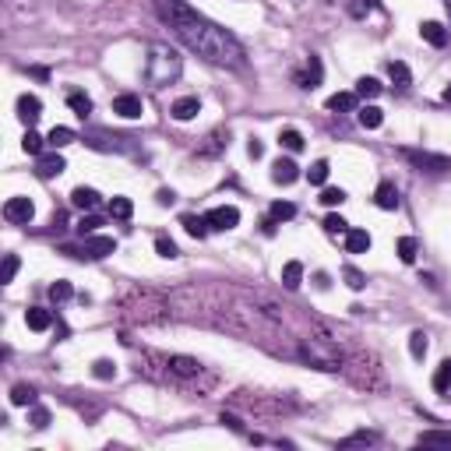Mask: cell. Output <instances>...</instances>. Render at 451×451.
<instances>
[{
  "instance_id": "cell-1",
  "label": "cell",
  "mask_w": 451,
  "mask_h": 451,
  "mask_svg": "<svg viewBox=\"0 0 451 451\" xmlns=\"http://www.w3.org/2000/svg\"><path fill=\"white\" fill-rule=\"evenodd\" d=\"M156 4H159V14L177 32V39L197 57H205L208 64H215V67H244L247 64L240 39L233 32H226L222 25L208 21L205 14H197L187 0H156Z\"/></svg>"
},
{
  "instance_id": "cell-2",
  "label": "cell",
  "mask_w": 451,
  "mask_h": 451,
  "mask_svg": "<svg viewBox=\"0 0 451 451\" xmlns=\"http://www.w3.org/2000/svg\"><path fill=\"white\" fill-rule=\"evenodd\" d=\"M180 75H183V57L177 50H170V46H148V60H145V78H148V85L166 89V85H173Z\"/></svg>"
},
{
  "instance_id": "cell-3",
  "label": "cell",
  "mask_w": 451,
  "mask_h": 451,
  "mask_svg": "<svg viewBox=\"0 0 451 451\" xmlns=\"http://www.w3.org/2000/svg\"><path fill=\"white\" fill-rule=\"evenodd\" d=\"M296 357L307 363V366H314V370H325V374H339L342 370V353H339V346L335 342H328V339H300V346H296Z\"/></svg>"
},
{
  "instance_id": "cell-4",
  "label": "cell",
  "mask_w": 451,
  "mask_h": 451,
  "mask_svg": "<svg viewBox=\"0 0 451 451\" xmlns=\"http://www.w3.org/2000/svg\"><path fill=\"white\" fill-rule=\"evenodd\" d=\"M116 251V240L113 237H85V244L82 247H60V254H71V258H78V261H102V258H109Z\"/></svg>"
},
{
  "instance_id": "cell-5",
  "label": "cell",
  "mask_w": 451,
  "mask_h": 451,
  "mask_svg": "<svg viewBox=\"0 0 451 451\" xmlns=\"http://www.w3.org/2000/svg\"><path fill=\"white\" fill-rule=\"evenodd\" d=\"M402 159L420 170V173H448L451 159L448 156H438V152H423V148H402Z\"/></svg>"
},
{
  "instance_id": "cell-6",
  "label": "cell",
  "mask_w": 451,
  "mask_h": 451,
  "mask_svg": "<svg viewBox=\"0 0 451 451\" xmlns=\"http://www.w3.org/2000/svg\"><path fill=\"white\" fill-rule=\"evenodd\" d=\"M159 363L166 366V374H170L173 381H194V377L205 370V363H201V360H194V357H180V353L159 357Z\"/></svg>"
},
{
  "instance_id": "cell-7",
  "label": "cell",
  "mask_w": 451,
  "mask_h": 451,
  "mask_svg": "<svg viewBox=\"0 0 451 451\" xmlns=\"http://www.w3.org/2000/svg\"><path fill=\"white\" fill-rule=\"evenodd\" d=\"M4 219H7L11 226H28V222L36 219V205H32L28 197H7Z\"/></svg>"
},
{
  "instance_id": "cell-8",
  "label": "cell",
  "mask_w": 451,
  "mask_h": 451,
  "mask_svg": "<svg viewBox=\"0 0 451 451\" xmlns=\"http://www.w3.org/2000/svg\"><path fill=\"white\" fill-rule=\"evenodd\" d=\"M205 219H208V226H212L215 233H229V229L240 226V208H237V205H219V208H212Z\"/></svg>"
},
{
  "instance_id": "cell-9",
  "label": "cell",
  "mask_w": 451,
  "mask_h": 451,
  "mask_svg": "<svg viewBox=\"0 0 451 451\" xmlns=\"http://www.w3.org/2000/svg\"><path fill=\"white\" fill-rule=\"evenodd\" d=\"M321 78H325V64H321V57H307V64L293 75V82L300 85V89H317L321 85Z\"/></svg>"
},
{
  "instance_id": "cell-10",
  "label": "cell",
  "mask_w": 451,
  "mask_h": 451,
  "mask_svg": "<svg viewBox=\"0 0 451 451\" xmlns=\"http://www.w3.org/2000/svg\"><path fill=\"white\" fill-rule=\"evenodd\" d=\"M113 113L124 116V120H138V116L145 113V102H141V95H134V92H120V95L113 99Z\"/></svg>"
},
{
  "instance_id": "cell-11",
  "label": "cell",
  "mask_w": 451,
  "mask_h": 451,
  "mask_svg": "<svg viewBox=\"0 0 451 451\" xmlns=\"http://www.w3.org/2000/svg\"><path fill=\"white\" fill-rule=\"evenodd\" d=\"M67 170V163H64V156L53 148V152H43V156H36V173L43 177V180H53V177H60Z\"/></svg>"
},
{
  "instance_id": "cell-12",
  "label": "cell",
  "mask_w": 451,
  "mask_h": 451,
  "mask_svg": "<svg viewBox=\"0 0 451 451\" xmlns=\"http://www.w3.org/2000/svg\"><path fill=\"white\" fill-rule=\"evenodd\" d=\"M39 116H43V102H39V95H32V92L18 95V120H21L25 127H36Z\"/></svg>"
},
{
  "instance_id": "cell-13",
  "label": "cell",
  "mask_w": 451,
  "mask_h": 451,
  "mask_svg": "<svg viewBox=\"0 0 451 451\" xmlns=\"http://www.w3.org/2000/svg\"><path fill=\"white\" fill-rule=\"evenodd\" d=\"M374 205H377V208H384V212H395V208L402 205L398 187H395L391 180H381V183H377V190H374Z\"/></svg>"
},
{
  "instance_id": "cell-14",
  "label": "cell",
  "mask_w": 451,
  "mask_h": 451,
  "mask_svg": "<svg viewBox=\"0 0 451 451\" xmlns=\"http://www.w3.org/2000/svg\"><path fill=\"white\" fill-rule=\"evenodd\" d=\"M271 180L278 183V187H289V183L300 180V166H296L293 159H278V163L271 166Z\"/></svg>"
},
{
  "instance_id": "cell-15",
  "label": "cell",
  "mask_w": 451,
  "mask_h": 451,
  "mask_svg": "<svg viewBox=\"0 0 451 451\" xmlns=\"http://www.w3.org/2000/svg\"><path fill=\"white\" fill-rule=\"evenodd\" d=\"M173 120H180V124H187V120H194L197 113H201V99L197 95H183V99H177L173 102Z\"/></svg>"
},
{
  "instance_id": "cell-16",
  "label": "cell",
  "mask_w": 451,
  "mask_h": 451,
  "mask_svg": "<svg viewBox=\"0 0 451 451\" xmlns=\"http://www.w3.org/2000/svg\"><path fill=\"white\" fill-rule=\"evenodd\" d=\"M99 190H92V187H75L71 190V205L78 208V212H92V208H99Z\"/></svg>"
},
{
  "instance_id": "cell-17",
  "label": "cell",
  "mask_w": 451,
  "mask_h": 451,
  "mask_svg": "<svg viewBox=\"0 0 451 451\" xmlns=\"http://www.w3.org/2000/svg\"><path fill=\"white\" fill-rule=\"evenodd\" d=\"M420 36H423V43H430V46H438V50L448 43V28H445L441 21H423V25H420Z\"/></svg>"
},
{
  "instance_id": "cell-18",
  "label": "cell",
  "mask_w": 451,
  "mask_h": 451,
  "mask_svg": "<svg viewBox=\"0 0 451 451\" xmlns=\"http://www.w3.org/2000/svg\"><path fill=\"white\" fill-rule=\"evenodd\" d=\"M357 102H360L357 92H335V95H328V109L332 113H353Z\"/></svg>"
},
{
  "instance_id": "cell-19",
  "label": "cell",
  "mask_w": 451,
  "mask_h": 451,
  "mask_svg": "<svg viewBox=\"0 0 451 451\" xmlns=\"http://www.w3.org/2000/svg\"><path fill=\"white\" fill-rule=\"evenodd\" d=\"M205 141H208V145H201V156H219V152L229 145V131H226V127H215Z\"/></svg>"
},
{
  "instance_id": "cell-20",
  "label": "cell",
  "mask_w": 451,
  "mask_h": 451,
  "mask_svg": "<svg viewBox=\"0 0 451 451\" xmlns=\"http://www.w3.org/2000/svg\"><path fill=\"white\" fill-rule=\"evenodd\" d=\"M25 325H28L32 332H46V328L53 325V314L43 310V307H28V310H25Z\"/></svg>"
},
{
  "instance_id": "cell-21",
  "label": "cell",
  "mask_w": 451,
  "mask_h": 451,
  "mask_svg": "<svg viewBox=\"0 0 451 451\" xmlns=\"http://www.w3.org/2000/svg\"><path fill=\"white\" fill-rule=\"evenodd\" d=\"M388 78H391L395 89H409V85H413V71H409L402 60H391V64H388Z\"/></svg>"
},
{
  "instance_id": "cell-22",
  "label": "cell",
  "mask_w": 451,
  "mask_h": 451,
  "mask_svg": "<svg viewBox=\"0 0 451 451\" xmlns=\"http://www.w3.org/2000/svg\"><path fill=\"white\" fill-rule=\"evenodd\" d=\"M180 226L187 229V233H190V237H194V240H205V237H208V229H212L205 215H183Z\"/></svg>"
},
{
  "instance_id": "cell-23",
  "label": "cell",
  "mask_w": 451,
  "mask_h": 451,
  "mask_svg": "<svg viewBox=\"0 0 451 451\" xmlns=\"http://www.w3.org/2000/svg\"><path fill=\"white\" fill-rule=\"evenodd\" d=\"M346 251L349 254H366L370 251V233L366 229H349L346 233Z\"/></svg>"
},
{
  "instance_id": "cell-24",
  "label": "cell",
  "mask_w": 451,
  "mask_h": 451,
  "mask_svg": "<svg viewBox=\"0 0 451 451\" xmlns=\"http://www.w3.org/2000/svg\"><path fill=\"white\" fill-rule=\"evenodd\" d=\"M377 441H381L377 430H357V434H349L346 441H339V448H366V445H377Z\"/></svg>"
},
{
  "instance_id": "cell-25",
  "label": "cell",
  "mask_w": 451,
  "mask_h": 451,
  "mask_svg": "<svg viewBox=\"0 0 451 451\" xmlns=\"http://www.w3.org/2000/svg\"><path fill=\"white\" fill-rule=\"evenodd\" d=\"M416 445H427V448H451V430H423L416 438Z\"/></svg>"
},
{
  "instance_id": "cell-26",
  "label": "cell",
  "mask_w": 451,
  "mask_h": 451,
  "mask_svg": "<svg viewBox=\"0 0 451 451\" xmlns=\"http://www.w3.org/2000/svg\"><path fill=\"white\" fill-rule=\"evenodd\" d=\"M300 282H303V265L300 261H286L282 265V286L286 289H300Z\"/></svg>"
},
{
  "instance_id": "cell-27",
  "label": "cell",
  "mask_w": 451,
  "mask_h": 451,
  "mask_svg": "<svg viewBox=\"0 0 451 451\" xmlns=\"http://www.w3.org/2000/svg\"><path fill=\"white\" fill-rule=\"evenodd\" d=\"M67 106H71L75 116H82V120H89L92 116V99L85 95V92H71V95H67Z\"/></svg>"
},
{
  "instance_id": "cell-28",
  "label": "cell",
  "mask_w": 451,
  "mask_h": 451,
  "mask_svg": "<svg viewBox=\"0 0 451 451\" xmlns=\"http://www.w3.org/2000/svg\"><path fill=\"white\" fill-rule=\"evenodd\" d=\"M357 120H360V127H366V131H377L384 124V113L377 106H363L360 113H357Z\"/></svg>"
},
{
  "instance_id": "cell-29",
  "label": "cell",
  "mask_w": 451,
  "mask_h": 451,
  "mask_svg": "<svg viewBox=\"0 0 451 451\" xmlns=\"http://www.w3.org/2000/svg\"><path fill=\"white\" fill-rule=\"evenodd\" d=\"M71 141H75V131H71V127H53V131L46 134V145H50V148H67Z\"/></svg>"
},
{
  "instance_id": "cell-30",
  "label": "cell",
  "mask_w": 451,
  "mask_h": 451,
  "mask_svg": "<svg viewBox=\"0 0 451 451\" xmlns=\"http://www.w3.org/2000/svg\"><path fill=\"white\" fill-rule=\"evenodd\" d=\"M278 145H282L286 152H293V156H296V152H303V134H300V131H293V127H286V131L278 134Z\"/></svg>"
},
{
  "instance_id": "cell-31",
  "label": "cell",
  "mask_w": 451,
  "mask_h": 451,
  "mask_svg": "<svg viewBox=\"0 0 451 451\" xmlns=\"http://www.w3.org/2000/svg\"><path fill=\"white\" fill-rule=\"evenodd\" d=\"M109 215L120 219V222H127V219L134 215V201H131V197H113V201H109Z\"/></svg>"
},
{
  "instance_id": "cell-32",
  "label": "cell",
  "mask_w": 451,
  "mask_h": 451,
  "mask_svg": "<svg viewBox=\"0 0 451 451\" xmlns=\"http://www.w3.org/2000/svg\"><path fill=\"white\" fill-rule=\"evenodd\" d=\"M71 296H75V286H71L67 278H57V282L50 286V300H53V303H67Z\"/></svg>"
},
{
  "instance_id": "cell-33",
  "label": "cell",
  "mask_w": 451,
  "mask_h": 451,
  "mask_svg": "<svg viewBox=\"0 0 451 451\" xmlns=\"http://www.w3.org/2000/svg\"><path fill=\"white\" fill-rule=\"evenodd\" d=\"M36 402V388L32 384H14L11 388V406H32Z\"/></svg>"
},
{
  "instance_id": "cell-34",
  "label": "cell",
  "mask_w": 451,
  "mask_h": 451,
  "mask_svg": "<svg viewBox=\"0 0 451 451\" xmlns=\"http://www.w3.org/2000/svg\"><path fill=\"white\" fill-rule=\"evenodd\" d=\"M328 173H332V166H328V159H317L310 170H307V180L314 183V187H325L328 183Z\"/></svg>"
},
{
  "instance_id": "cell-35",
  "label": "cell",
  "mask_w": 451,
  "mask_h": 451,
  "mask_svg": "<svg viewBox=\"0 0 451 451\" xmlns=\"http://www.w3.org/2000/svg\"><path fill=\"white\" fill-rule=\"evenodd\" d=\"M357 95H360V99H377V95H381V82H377V78H366V75H363L360 82H357Z\"/></svg>"
},
{
  "instance_id": "cell-36",
  "label": "cell",
  "mask_w": 451,
  "mask_h": 451,
  "mask_svg": "<svg viewBox=\"0 0 451 451\" xmlns=\"http://www.w3.org/2000/svg\"><path fill=\"white\" fill-rule=\"evenodd\" d=\"M43 145H46V138H39L32 127L25 131V138H21V148L28 152V156H43Z\"/></svg>"
},
{
  "instance_id": "cell-37",
  "label": "cell",
  "mask_w": 451,
  "mask_h": 451,
  "mask_svg": "<svg viewBox=\"0 0 451 451\" xmlns=\"http://www.w3.org/2000/svg\"><path fill=\"white\" fill-rule=\"evenodd\" d=\"M427 349H430L427 335H423V332H413V335H409V353H413V360H423Z\"/></svg>"
},
{
  "instance_id": "cell-38",
  "label": "cell",
  "mask_w": 451,
  "mask_h": 451,
  "mask_svg": "<svg viewBox=\"0 0 451 451\" xmlns=\"http://www.w3.org/2000/svg\"><path fill=\"white\" fill-rule=\"evenodd\" d=\"M434 391H451V360H445L434 370Z\"/></svg>"
},
{
  "instance_id": "cell-39",
  "label": "cell",
  "mask_w": 451,
  "mask_h": 451,
  "mask_svg": "<svg viewBox=\"0 0 451 451\" xmlns=\"http://www.w3.org/2000/svg\"><path fill=\"white\" fill-rule=\"evenodd\" d=\"M293 215H296V205H293V201H275V205H271V219H275V222H286V219H293Z\"/></svg>"
},
{
  "instance_id": "cell-40",
  "label": "cell",
  "mask_w": 451,
  "mask_h": 451,
  "mask_svg": "<svg viewBox=\"0 0 451 451\" xmlns=\"http://www.w3.org/2000/svg\"><path fill=\"white\" fill-rule=\"evenodd\" d=\"M325 233H332V237H346V233H349V222H346L342 215H328V219H325Z\"/></svg>"
},
{
  "instance_id": "cell-41",
  "label": "cell",
  "mask_w": 451,
  "mask_h": 451,
  "mask_svg": "<svg viewBox=\"0 0 451 451\" xmlns=\"http://www.w3.org/2000/svg\"><path fill=\"white\" fill-rule=\"evenodd\" d=\"M398 258H402V265H413L416 261V240L413 237H402L398 240Z\"/></svg>"
},
{
  "instance_id": "cell-42",
  "label": "cell",
  "mask_w": 451,
  "mask_h": 451,
  "mask_svg": "<svg viewBox=\"0 0 451 451\" xmlns=\"http://www.w3.org/2000/svg\"><path fill=\"white\" fill-rule=\"evenodd\" d=\"M92 374H95L99 381H113V377H116V363L113 360H95L92 363Z\"/></svg>"
},
{
  "instance_id": "cell-43",
  "label": "cell",
  "mask_w": 451,
  "mask_h": 451,
  "mask_svg": "<svg viewBox=\"0 0 451 451\" xmlns=\"http://www.w3.org/2000/svg\"><path fill=\"white\" fill-rule=\"evenodd\" d=\"M342 278H346V286H349V289H357V293L366 286V275H363L360 268H353V265H346V268H342Z\"/></svg>"
},
{
  "instance_id": "cell-44",
  "label": "cell",
  "mask_w": 451,
  "mask_h": 451,
  "mask_svg": "<svg viewBox=\"0 0 451 451\" xmlns=\"http://www.w3.org/2000/svg\"><path fill=\"white\" fill-rule=\"evenodd\" d=\"M342 201H346V190H342V187H325V190H321V205L335 208V205H342Z\"/></svg>"
},
{
  "instance_id": "cell-45",
  "label": "cell",
  "mask_w": 451,
  "mask_h": 451,
  "mask_svg": "<svg viewBox=\"0 0 451 451\" xmlns=\"http://www.w3.org/2000/svg\"><path fill=\"white\" fill-rule=\"evenodd\" d=\"M28 423H32L36 430H46V427H50V409H43V406H32V413H28Z\"/></svg>"
},
{
  "instance_id": "cell-46",
  "label": "cell",
  "mask_w": 451,
  "mask_h": 451,
  "mask_svg": "<svg viewBox=\"0 0 451 451\" xmlns=\"http://www.w3.org/2000/svg\"><path fill=\"white\" fill-rule=\"evenodd\" d=\"M18 265H21V261H18V254H7V258H4V271H0V282H4V286H7V282H14Z\"/></svg>"
},
{
  "instance_id": "cell-47",
  "label": "cell",
  "mask_w": 451,
  "mask_h": 451,
  "mask_svg": "<svg viewBox=\"0 0 451 451\" xmlns=\"http://www.w3.org/2000/svg\"><path fill=\"white\" fill-rule=\"evenodd\" d=\"M156 251H159V258H180V251L170 237H156Z\"/></svg>"
},
{
  "instance_id": "cell-48",
  "label": "cell",
  "mask_w": 451,
  "mask_h": 451,
  "mask_svg": "<svg viewBox=\"0 0 451 451\" xmlns=\"http://www.w3.org/2000/svg\"><path fill=\"white\" fill-rule=\"evenodd\" d=\"M377 7H381L377 0H353V4H349V14H353V18H366V14L377 11Z\"/></svg>"
},
{
  "instance_id": "cell-49",
  "label": "cell",
  "mask_w": 451,
  "mask_h": 451,
  "mask_svg": "<svg viewBox=\"0 0 451 451\" xmlns=\"http://www.w3.org/2000/svg\"><path fill=\"white\" fill-rule=\"evenodd\" d=\"M99 226H102V219H99V215H82V222H78V237H92Z\"/></svg>"
},
{
  "instance_id": "cell-50",
  "label": "cell",
  "mask_w": 451,
  "mask_h": 451,
  "mask_svg": "<svg viewBox=\"0 0 451 451\" xmlns=\"http://www.w3.org/2000/svg\"><path fill=\"white\" fill-rule=\"evenodd\" d=\"M247 156L258 163V159L265 156V141H261V138H251V141H247Z\"/></svg>"
},
{
  "instance_id": "cell-51",
  "label": "cell",
  "mask_w": 451,
  "mask_h": 451,
  "mask_svg": "<svg viewBox=\"0 0 451 451\" xmlns=\"http://www.w3.org/2000/svg\"><path fill=\"white\" fill-rule=\"evenodd\" d=\"M222 423H226V427H229L233 434H244V438H247V430H244V423H240V420H237L233 413H222Z\"/></svg>"
},
{
  "instance_id": "cell-52",
  "label": "cell",
  "mask_w": 451,
  "mask_h": 451,
  "mask_svg": "<svg viewBox=\"0 0 451 451\" xmlns=\"http://www.w3.org/2000/svg\"><path fill=\"white\" fill-rule=\"evenodd\" d=\"M156 201H159V205H173V201H177V194H173L170 187H163V190L156 194Z\"/></svg>"
},
{
  "instance_id": "cell-53",
  "label": "cell",
  "mask_w": 451,
  "mask_h": 451,
  "mask_svg": "<svg viewBox=\"0 0 451 451\" xmlns=\"http://www.w3.org/2000/svg\"><path fill=\"white\" fill-rule=\"evenodd\" d=\"M314 282H317L321 289H328V275H325V271H317V275H314Z\"/></svg>"
},
{
  "instance_id": "cell-54",
  "label": "cell",
  "mask_w": 451,
  "mask_h": 451,
  "mask_svg": "<svg viewBox=\"0 0 451 451\" xmlns=\"http://www.w3.org/2000/svg\"><path fill=\"white\" fill-rule=\"evenodd\" d=\"M261 226H265V233H268V237H271V233H275V219H271V215H268V219H265V222H261Z\"/></svg>"
},
{
  "instance_id": "cell-55",
  "label": "cell",
  "mask_w": 451,
  "mask_h": 451,
  "mask_svg": "<svg viewBox=\"0 0 451 451\" xmlns=\"http://www.w3.org/2000/svg\"><path fill=\"white\" fill-rule=\"evenodd\" d=\"M445 102H451V82H448V89H445Z\"/></svg>"
},
{
  "instance_id": "cell-56",
  "label": "cell",
  "mask_w": 451,
  "mask_h": 451,
  "mask_svg": "<svg viewBox=\"0 0 451 451\" xmlns=\"http://www.w3.org/2000/svg\"><path fill=\"white\" fill-rule=\"evenodd\" d=\"M445 7H448V11H451V0H445Z\"/></svg>"
}]
</instances>
